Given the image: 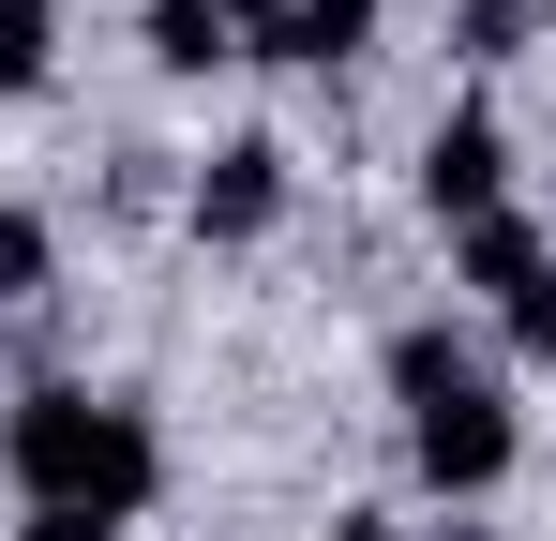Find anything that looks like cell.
<instances>
[{"mask_svg":"<svg viewBox=\"0 0 556 541\" xmlns=\"http://www.w3.org/2000/svg\"><path fill=\"white\" fill-rule=\"evenodd\" d=\"M0 466H15L30 512H105V527H136V512L166 496V437H151V406L76 391V376H30V391H15Z\"/></svg>","mask_w":556,"mask_h":541,"instance_id":"cell-1","label":"cell"},{"mask_svg":"<svg viewBox=\"0 0 556 541\" xmlns=\"http://www.w3.org/2000/svg\"><path fill=\"white\" fill-rule=\"evenodd\" d=\"M391 406H406V466H421L437 496H496L511 451H527L511 391H496V361L466 347L452 316H406V331H391Z\"/></svg>","mask_w":556,"mask_h":541,"instance_id":"cell-2","label":"cell"},{"mask_svg":"<svg viewBox=\"0 0 556 541\" xmlns=\"http://www.w3.org/2000/svg\"><path fill=\"white\" fill-rule=\"evenodd\" d=\"M421 211H437V226L511 211V136H496V105H452V121L421 136Z\"/></svg>","mask_w":556,"mask_h":541,"instance_id":"cell-3","label":"cell"},{"mask_svg":"<svg viewBox=\"0 0 556 541\" xmlns=\"http://www.w3.org/2000/svg\"><path fill=\"white\" fill-rule=\"evenodd\" d=\"M181 211H195V241H271L286 226V136H226Z\"/></svg>","mask_w":556,"mask_h":541,"instance_id":"cell-4","label":"cell"},{"mask_svg":"<svg viewBox=\"0 0 556 541\" xmlns=\"http://www.w3.org/2000/svg\"><path fill=\"white\" fill-rule=\"evenodd\" d=\"M542 256H556V241L527 226V211H481V226H452V286H481V301H511Z\"/></svg>","mask_w":556,"mask_h":541,"instance_id":"cell-5","label":"cell"},{"mask_svg":"<svg viewBox=\"0 0 556 541\" xmlns=\"http://www.w3.org/2000/svg\"><path fill=\"white\" fill-rule=\"evenodd\" d=\"M362 46H376V0H286V30H271V61H301V76H331Z\"/></svg>","mask_w":556,"mask_h":541,"instance_id":"cell-6","label":"cell"},{"mask_svg":"<svg viewBox=\"0 0 556 541\" xmlns=\"http://www.w3.org/2000/svg\"><path fill=\"white\" fill-rule=\"evenodd\" d=\"M151 61H166V76H211V61H241L226 0H151Z\"/></svg>","mask_w":556,"mask_h":541,"instance_id":"cell-7","label":"cell"},{"mask_svg":"<svg viewBox=\"0 0 556 541\" xmlns=\"http://www.w3.org/2000/svg\"><path fill=\"white\" fill-rule=\"evenodd\" d=\"M46 286H61V226L30 196H0V301H46Z\"/></svg>","mask_w":556,"mask_h":541,"instance_id":"cell-8","label":"cell"},{"mask_svg":"<svg viewBox=\"0 0 556 541\" xmlns=\"http://www.w3.org/2000/svg\"><path fill=\"white\" fill-rule=\"evenodd\" d=\"M46 61H61V0H0V105L46 90Z\"/></svg>","mask_w":556,"mask_h":541,"instance_id":"cell-9","label":"cell"},{"mask_svg":"<svg viewBox=\"0 0 556 541\" xmlns=\"http://www.w3.org/2000/svg\"><path fill=\"white\" fill-rule=\"evenodd\" d=\"M527 30H542V0H452V46H466V61H511Z\"/></svg>","mask_w":556,"mask_h":541,"instance_id":"cell-10","label":"cell"},{"mask_svg":"<svg viewBox=\"0 0 556 541\" xmlns=\"http://www.w3.org/2000/svg\"><path fill=\"white\" fill-rule=\"evenodd\" d=\"M496 316H511V347H527V361H556V256L527 270V286H511V301H496Z\"/></svg>","mask_w":556,"mask_h":541,"instance_id":"cell-11","label":"cell"},{"mask_svg":"<svg viewBox=\"0 0 556 541\" xmlns=\"http://www.w3.org/2000/svg\"><path fill=\"white\" fill-rule=\"evenodd\" d=\"M226 30H241V61H271V30H286V0H226Z\"/></svg>","mask_w":556,"mask_h":541,"instance_id":"cell-12","label":"cell"},{"mask_svg":"<svg viewBox=\"0 0 556 541\" xmlns=\"http://www.w3.org/2000/svg\"><path fill=\"white\" fill-rule=\"evenodd\" d=\"M15 541H121V527H105V512H30Z\"/></svg>","mask_w":556,"mask_h":541,"instance_id":"cell-13","label":"cell"},{"mask_svg":"<svg viewBox=\"0 0 556 541\" xmlns=\"http://www.w3.org/2000/svg\"><path fill=\"white\" fill-rule=\"evenodd\" d=\"M331 541H406V527H376V512H346V527H331Z\"/></svg>","mask_w":556,"mask_h":541,"instance_id":"cell-14","label":"cell"},{"mask_svg":"<svg viewBox=\"0 0 556 541\" xmlns=\"http://www.w3.org/2000/svg\"><path fill=\"white\" fill-rule=\"evenodd\" d=\"M452 541H496V527H452Z\"/></svg>","mask_w":556,"mask_h":541,"instance_id":"cell-15","label":"cell"},{"mask_svg":"<svg viewBox=\"0 0 556 541\" xmlns=\"http://www.w3.org/2000/svg\"><path fill=\"white\" fill-rule=\"evenodd\" d=\"M542 15H556V0H542Z\"/></svg>","mask_w":556,"mask_h":541,"instance_id":"cell-16","label":"cell"}]
</instances>
